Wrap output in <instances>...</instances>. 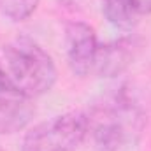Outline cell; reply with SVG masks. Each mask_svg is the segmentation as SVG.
<instances>
[{
  "instance_id": "cell-1",
  "label": "cell",
  "mask_w": 151,
  "mask_h": 151,
  "mask_svg": "<svg viewBox=\"0 0 151 151\" xmlns=\"http://www.w3.org/2000/svg\"><path fill=\"white\" fill-rule=\"evenodd\" d=\"M5 74L30 99L47 93L56 83V65L51 55L28 35H18L4 46Z\"/></svg>"
},
{
  "instance_id": "cell-2",
  "label": "cell",
  "mask_w": 151,
  "mask_h": 151,
  "mask_svg": "<svg viewBox=\"0 0 151 151\" xmlns=\"http://www.w3.org/2000/svg\"><path fill=\"white\" fill-rule=\"evenodd\" d=\"M88 119L95 151H118L130 134L142 128V113L125 88L95 107Z\"/></svg>"
},
{
  "instance_id": "cell-3",
  "label": "cell",
  "mask_w": 151,
  "mask_h": 151,
  "mask_svg": "<svg viewBox=\"0 0 151 151\" xmlns=\"http://www.w3.org/2000/svg\"><path fill=\"white\" fill-rule=\"evenodd\" d=\"M88 132V114L69 111L32 127L23 137L21 151H76Z\"/></svg>"
},
{
  "instance_id": "cell-4",
  "label": "cell",
  "mask_w": 151,
  "mask_h": 151,
  "mask_svg": "<svg viewBox=\"0 0 151 151\" xmlns=\"http://www.w3.org/2000/svg\"><path fill=\"white\" fill-rule=\"evenodd\" d=\"M32 100L12 84L5 70L0 74V135H11L27 128L35 114Z\"/></svg>"
},
{
  "instance_id": "cell-5",
  "label": "cell",
  "mask_w": 151,
  "mask_h": 151,
  "mask_svg": "<svg viewBox=\"0 0 151 151\" xmlns=\"http://www.w3.org/2000/svg\"><path fill=\"white\" fill-rule=\"evenodd\" d=\"M65 46L69 67L76 76L84 77L93 72L99 40L95 28L84 21H69L65 25Z\"/></svg>"
},
{
  "instance_id": "cell-6",
  "label": "cell",
  "mask_w": 151,
  "mask_h": 151,
  "mask_svg": "<svg viewBox=\"0 0 151 151\" xmlns=\"http://www.w3.org/2000/svg\"><path fill=\"white\" fill-rule=\"evenodd\" d=\"M141 49V39L137 35H125L99 46L93 72L99 77H118L135 60Z\"/></svg>"
},
{
  "instance_id": "cell-7",
  "label": "cell",
  "mask_w": 151,
  "mask_h": 151,
  "mask_svg": "<svg viewBox=\"0 0 151 151\" xmlns=\"http://www.w3.org/2000/svg\"><path fill=\"white\" fill-rule=\"evenodd\" d=\"M102 14L118 30L135 28L139 16L130 0H102Z\"/></svg>"
},
{
  "instance_id": "cell-8",
  "label": "cell",
  "mask_w": 151,
  "mask_h": 151,
  "mask_svg": "<svg viewBox=\"0 0 151 151\" xmlns=\"http://www.w3.org/2000/svg\"><path fill=\"white\" fill-rule=\"evenodd\" d=\"M40 0H0V12L11 21L28 19L39 7Z\"/></svg>"
},
{
  "instance_id": "cell-9",
  "label": "cell",
  "mask_w": 151,
  "mask_h": 151,
  "mask_svg": "<svg viewBox=\"0 0 151 151\" xmlns=\"http://www.w3.org/2000/svg\"><path fill=\"white\" fill-rule=\"evenodd\" d=\"M130 4L139 16H150L151 14V0H130Z\"/></svg>"
},
{
  "instance_id": "cell-10",
  "label": "cell",
  "mask_w": 151,
  "mask_h": 151,
  "mask_svg": "<svg viewBox=\"0 0 151 151\" xmlns=\"http://www.w3.org/2000/svg\"><path fill=\"white\" fill-rule=\"evenodd\" d=\"M2 72H4V69H2V67H0V74H2Z\"/></svg>"
},
{
  "instance_id": "cell-11",
  "label": "cell",
  "mask_w": 151,
  "mask_h": 151,
  "mask_svg": "<svg viewBox=\"0 0 151 151\" xmlns=\"http://www.w3.org/2000/svg\"><path fill=\"white\" fill-rule=\"evenodd\" d=\"M0 151H4V148H2V146H0Z\"/></svg>"
}]
</instances>
